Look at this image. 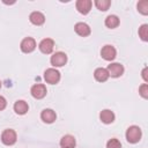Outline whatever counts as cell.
<instances>
[{
    "label": "cell",
    "instance_id": "cell-7",
    "mask_svg": "<svg viewBox=\"0 0 148 148\" xmlns=\"http://www.w3.org/2000/svg\"><path fill=\"white\" fill-rule=\"evenodd\" d=\"M36 46H37L36 40L32 37H25L24 39H22V42L20 44L21 51L24 52V53H31L36 49Z\"/></svg>",
    "mask_w": 148,
    "mask_h": 148
},
{
    "label": "cell",
    "instance_id": "cell-8",
    "mask_svg": "<svg viewBox=\"0 0 148 148\" xmlns=\"http://www.w3.org/2000/svg\"><path fill=\"white\" fill-rule=\"evenodd\" d=\"M38 49L42 53L50 54V53H52V51L54 49V40L52 38H44V39L40 40V43L38 45Z\"/></svg>",
    "mask_w": 148,
    "mask_h": 148
},
{
    "label": "cell",
    "instance_id": "cell-5",
    "mask_svg": "<svg viewBox=\"0 0 148 148\" xmlns=\"http://www.w3.org/2000/svg\"><path fill=\"white\" fill-rule=\"evenodd\" d=\"M30 92H31V96H32L34 98H36V99H42V98H44V97L46 96L47 90H46L45 84H43V83H36V84H34V86L31 87Z\"/></svg>",
    "mask_w": 148,
    "mask_h": 148
},
{
    "label": "cell",
    "instance_id": "cell-22",
    "mask_svg": "<svg viewBox=\"0 0 148 148\" xmlns=\"http://www.w3.org/2000/svg\"><path fill=\"white\" fill-rule=\"evenodd\" d=\"M106 148H121V143L118 139L112 138L106 142Z\"/></svg>",
    "mask_w": 148,
    "mask_h": 148
},
{
    "label": "cell",
    "instance_id": "cell-25",
    "mask_svg": "<svg viewBox=\"0 0 148 148\" xmlns=\"http://www.w3.org/2000/svg\"><path fill=\"white\" fill-rule=\"evenodd\" d=\"M142 79L145 82H148V67L147 66L142 69Z\"/></svg>",
    "mask_w": 148,
    "mask_h": 148
},
{
    "label": "cell",
    "instance_id": "cell-2",
    "mask_svg": "<svg viewBox=\"0 0 148 148\" xmlns=\"http://www.w3.org/2000/svg\"><path fill=\"white\" fill-rule=\"evenodd\" d=\"M17 140L16 132L12 128H7L1 133V141L6 146H13Z\"/></svg>",
    "mask_w": 148,
    "mask_h": 148
},
{
    "label": "cell",
    "instance_id": "cell-14",
    "mask_svg": "<svg viewBox=\"0 0 148 148\" xmlns=\"http://www.w3.org/2000/svg\"><path fill=\"white\" fill-rule=\"evenodd\" d=\"M29 20H30V22H31L32 24H35V25H42V24H44V22H45V16H44V14H43L42 12L36 10V12H32V13L29 15Z\"/></svg>",
    "mask_w": 148,
    "mask_h": 148
},
{
    "label": "cell",
    "instance_id": "cell-26",
    "mask_svg": "<svg viewBox=\"0 0 148 148\" xmlns=\"http://www.w3.org/2000/svg\"><path fill=\"white\" fill-rule=\"evenodd\" d=\"M1 86H2V84H1V81H0V89H1Z\"/></svg>",
    "mask_w": 148,
    "mask_h": 148
},
{
    "label": "cell",
    "instance_id": "cell-12",
    "mask_svg": "<svg viewBox=\"0 0 148 148\" xmlns=\"http://www.w3.org/2000/svg\"><path fill=\"white\" fill-rule=\"evenodd\" d=\"M40 119L46 124H52L57 119V114L52 109H44L40 113Z\"/></svg>",
    "mask_w": 148,
    "mask_h": 148
},
{
    "label": "cell",
    "instance_id": "cell-10",
    "mask_svg": "<svg viewBox=\"0 0 148 148\" xmlns=\"http://www.w3.org/2000/svg\"><path fill=\"white\" fill-rule=\"evenodd\" d=\"M75 6H76V9H77L79 13H81L83 15H87L91 9L92 2L90 0H77Z\"/></svg>",
    "mask_w": 148,
    "mask_h": 148
},
{
    "label": "cell",
    "instance_id": "cell-11",
    "mask_svg": "<svg viewBox=\"0 0 148 148\" xmlns=\"http://www.w3.org/2000/svg\"><path fill=\"white\" fill-rule=\"evenodd\" d=\"M74 30H75V32H76L79 36H81V37H87V36H89L90 32H91L90 27H89L87 23H84V22H77V23L75 24V27H74Z\"/></svg>",
    "mask_w": 148,
    "mask_h": 148
},
{
    "label": "cell",
    "instance_id": "cell-24",
    "mask_svg": "<svg viewBox=\"0 0 148 148\" xmlns=\"http://www.w3.org/2000/svg\"><path fill=\"white\" fill-rule=\"evenodd\" d=\"M6 105H7V101H6V98H5L3 96L0 95V111H2V110L6 108Z\"/></svg>",
    "mask_w": 148,
    "mask_h": 148
},
{
    "label": "cell",
    "instance_id": "cell-15",
    "mask_svg": "<svg viewBox=\"0 0 148 148\" xmlns=\"http://www.w3.org/2000/svg\"><path fill=\"white\" fill-rule=\"evenodd\" d=\"M114 118H116V116H114L113 111L108 110V109L102 110L101 113H99V119L104 124H112L114 121Z\"/></svg>",
    "mask_w": 148,
    "mask_h": 148
},
{
    "label": "cell",
    "instance_id": "cell-23",
    "mask_svg": "<svg viewBox=\"0 0 148 148\" xmlns=\"http://www.w3.org/2000/svg\"><path fill=\"white\" fill-rule=\"evenodd\" d=\"M139 94L141 95V97L148 98V84H147V83H143V84L140 86V88H139Z\"/></svg>",
    "mask_w": 148,
    "mask_h": 148
},
{
    "label": "cell",
    "instance_id": "cell-9",
    "mask_svg": "<svg viewBox=\"0 0 148 148\" xmlns=\"http://www.w3.org/2000/svg\"><path fill=\"white\" fill-rule=\"evenodd\" d=\"M101 56L104 60L112 61L117 56V51L112 45H104L101 50Z\"/></svg>",
    "mask_w": 148,
    "mask_h": 148
},
{
    "label": "cell",
    "instance_id": "cell-6",
    "mask_svg": "<svg viewBox=\"0 0 148 148\" xmlns=\"http://www.w3.org/2000/svg\"><path fill=\"white\" fill-rule=\"evenodd\" d=\"M106 71L109 73V76H111V77H119V76H121L124 74V71L125 69H124V66L121 64H119V62H112V64H110L108 66Z\"/></svg>",
    "mask_w": 148,
    "mask_h": 148
},
{
    "label": "cell",
    "instance_id": "cell-4",
    "mask_svg": "<svg viewBox=\"0 0 148 148\" xmlns=\"http://www.w3.org/2000/svg\"><path fill=\"white\" fill-rule=\"evenodd\" d=\"M50 62L53 67H62L64 65H66L67 62V56L66 53L64 52H56L51 56V59H50Z\"/></svg>",
    "mask_w": 148,
    "mask_h": 148
},
{
    "label": "cell",
    "instance_id": "cell-19",
    "mask_svg": "<svg viewBox=\"0 0 148 148\" xmlns=\"http://www.w3.org/2000/svg\"><path fill=\"white\" fill-rule=\"evenodd\" d=\"M95 6L97 7V9H99L102 12H105L111 6V1L110 0H96L95 1Z\"/></svg>",
    "mask_w": 148,
    "mask_h": 148
},
{
    "label": "cell",
    "instance_id": "cell-13",
    "mask_svg": "<svg viewBox=\"0 0 148 148\" xmlns=\"http://www.w3.org/2000/svg\"><path fill=\"white\" fill-rule=\"evenodd\" d=\"M60 147L61 148H75V145H76V141H75V138L71 134H66L64 135L61 139H60Z\"/></svg>",
    "mask_w": 148,
    "mask_h": 148
},
{
    "label": "cell",
    "instance_id": "cell-3",
    "mask_svg": "<svg viewBox=\"0 0 148 148\" xmlns=\"http://www.w3.org/2000/svg\"><path fill=\"white\" fill-rule=\"evenodd\" d=\"M44 80L50 84H57L60 81V73L56 68H47L44 72Z\"/></svg>",
    "mask_w": 148,
    "mask_h": 148
},
{
    "label": "cell",
    "instance_id": "cell-17",
    "mask_svg": "<svg viewBox=\"0 0 148 148\" xmlns=\"http://www.w3.org/2000/svg\"><path fill=\"white\" fill-rule=\"evenodd\" d=\"M29 110V105L23 99H20V101H16L15 104H14V111L17 113V114H25Z\"/></svg>",
    "mask_w": 148,
    "mask_h": 148
},
{
    "label": "cell",
    "instance_id": "cell-18",
    "mask_svg": "<svg viewBox=\"0 0 148 148\" xmlns=\"http://www.w3.org/2000/svg\"><path fill=\"white\" fill-rule=\"evenodd\" d=\"M105 25L108 27V28H110V29H114V28H117L118 25H119V23H120V21H119V17L117 16V15H109L106 18H105Z\"/></svg>",
    "mask_w": 148,
    "mask_h": 148
},
{
    "label": "cell",
    "instance_id": "cell-20",
    "mask_svg": "<svg viewBox=\"0 0 148 148\" xmlns=\"http://www.w3.org/2000/svg\"><path fill=\"white\" fill-rule=\"evenodd\" d=\"M138 7V10L142 14V15H147L148 14V1L147 0H141L138 2L136 5Z\"/></svg>",
    "mask_w": 148,
    "mask_h": 148
},
{
    "label": "cell",
    "instance_id": "cell-16",
    "mask_svg": "<svg viewBox=\"0 0 148 148\" xmlns=\"http://www.w3.org/2000/svg\"><path fill=\"white\" fill-rule=\"evenodd\" d=\"M94 77L96 81L98 82H105L108 79H109V73L106 71V68H103V67H98L95 69L94 72Z\"/></svg>",
    "mask_w": 148,
    "mask_h": 148
},
{
    "label": "cell",
    "instance_id": "cell-21",
    "mask_svg": "<svg viewBox=\"0 0 148 148\" xmlns=\"http://www.w3.org/2000/svg\"><path fill=\"white\" fill-rule=\"evenodd\" d=\"M139 36L143 42L148 40V24H142L139 28Z\"/></svg>",
    "mask_w": 148,
    "mask_h": 148
},
{
    "label": "cell",
    "instance_id": "cell-1",
    "mask_svg": "<svg viewBox=\"0 0 148 148\" xmlns=\"http://www.w3.org/2000/svg\"><path fill=\"white\" fill-rule=\"evenodd\" d=\"M126 140L130 142V143H136L141 140V136H142V132H141V128L139 126H135V125H132L127 128L126 131Z\"/></svg>",
    "mask_w": 148,
    "mask_h": 148
}]
</instances>
